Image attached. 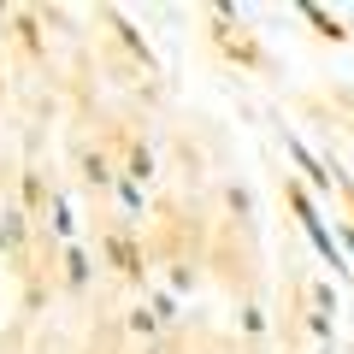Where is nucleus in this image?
<instances>
[{
    "label": "nucleus",
    "instance_id": "2",
    "mask_svg": "<svg viewBox=\"0 0 354 354\" xmlns=\"http://www.w3.org/2000/svg\"><path fill=\"white\" fill-rule=\"evenodd\" d=\"M342 248H348V254H354V230H342Z\"/></svg>",
    "mask_w": 354,
    "mask_h": 354
},
{
    "label": "nucleus",
    "instance_id": "1",
    "mask_svg": "<svg viewBox=\"0 0 354 354\" xmlns=\"http://www.w3.org/2000/svg\"><path fill=\"white\" fill-rule=\"evenodd\" d=\"M295 213H301V225H307V236L319 242V254H325L330 266H342V248H337V236H330V225H325V218L313 213V201H307V195H295Z\"/></svg>",
    "mask_w": 354,
    "mask_h": 354
}]
</instances>
